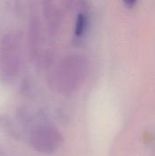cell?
Returning a JSON list of instances; mask_svg holds the SVG:
<instances>
[{"mask_svg":"<svg viewBox=\"0 0 155 156\" xmlns=\"http://www.w3.org/2000/svg\"><path fill=\"white\" fill-rule=\"evenodd\" d=\"M22 64V39L19 33L10 31L0 42V77L12 81L20 72Z\"/></svg>","mask_w":155,"mask_h":156,"instance_id":"obj_2","label":"cell"},{"mask_svg":"<svg viewBox=\"0 0 155 156\" xmlns=\"http://www.w3.org/2000/svg\"><path fill=\"white\" fill-rule=\"evenodd\" d=\"M87 69L88 60L84 55H67L55 67L50 82L58 92L65 95L72 93L84 80Z\"/></svg>","mask_w":155,"mask_h":156,"instance_id":"obj_1","label":"cell"},{"mask_svg":"<svg viewBox=\"0 0 155 156\" xmlns=\"http://www.w3.org/2000/svg\"><path fill=\"white\" fill-rule=\"evenodd\" d=\"M63 142L60 133L51 126H39L30 135V144L37 152L51 154L57 151Z\"/></svg>","mask_w":155,"mask_h":156,"instance_id":"obj_3","label":"cell"},{"mask_svg":"<svg viewBox=\"0 0 155 156\" xmlns=\"http://www.w3.org/2000/svg\"><path fill=\"white\" fill-rule=\"evenodd\" d=\"M123 2L128 7H133L137 3V0H123Z\"/></svg>","mask_w":155,"mask_h":156,"instance_id":"obj_6","label":"cell"},{"mask_svg":"<svg viewBox=\"0 0 155 156\" xmlns=\"http://www.w3.org/2000/svg\"><path fill=\"white\" fill-rule=\"evenodd\" d=\"M89 28V16L86 11L80 10L75 20L73 27V36L77 39H81L85 37Z\"/></svg>","mask_w":155,"mask_h":156,"instance_id":"obj_5","label":"cell"},{"mask_svg":"<svg viewBox=\"0 0 155 156\" xmlns=\"http://www.w3.org/2000/svg\"><path fill=\"white\" fill-rule=\"evenodd\" d=\"M29 52L33 59H41V48L43 46V38L40 23L37 18H32L29 24Z\"/></svg>","mask_w":155,"mask_h":156,"instance_id":"obj_4","label":"cell"}]
</instances>
